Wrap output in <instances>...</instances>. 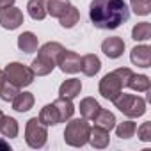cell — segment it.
Segmentation results:
<instances>
[{
    "mask_svg": "<svg viewBox=\"0 0 151 151\" xmlns=\"http://www.w3.org/2000/svg\"><path fill=\"white\" fill-rule=\"evenodd\" d=\"M101 52L109 57V59H119L124 52V41L117 36L114 37H107L101 43Z\"/></svg>",
    "mask_w": 151,
    "mask_h": 151,
    "instance_id": "10",
    "label": "cell"
},
{
    "mask_svg": "<svg viewBox=\"0 0 151 151\" xmlns=\"http://www.w3.org/2000/svg\"><path fill=\"white\" fill-rule=\"evenodd\" d=\"M130 60H132L133 66L149 68V66H151V46H147V45H139V46L132 48V52H130Z\"/></svg>",
    "mask_w": 151,
    "mask_h": 151,
    "instance_id": "9",
    "label": "cell"
},
{
    "mask_svg": "<svg viewBox=\"0 0 151 151\" xmlns=\"http://www.w3.org/2000/svg\"><path fill=\"white\" fill-rule=\"evenodd\" d=\"M93 121H94V126H100L107 132L114 130V126H116V116L110 110H105V109H100V112L94 116Z\"/></svg>",
    "mask_w": 151,
    "mask_h": 151,
    "instance_id": "21",
    "label": "cell"
},
{
    "mask_svg": "<svg viewBox=\"0 0 151 151\" xmlns=\"http://www.w3.org/2000/svg\"><path fill=\"white\" fill-rule=\"evenodd\" d=\"M18 132H20L18 121L14 117L2 116V119H0V133H2L4 137H7V139H16Z\"/></svg>",
    "mask_w": 151,
    "mask_h": 151,
    "instance_id": "19",
    "label": "cell"
},
{
    "mask_svg": "<svg viewBox=\"0 0 151 151\" xmlns=\"http://www.w3.org/2000/svg\"><path fill=\"white\" fill-rule=\"evenodd\" d=\"M114 128H116V135H117L119 139H132V137L135 135L137 124H135L132 119H128V121H123V123L116 124Z\"/></svg>",
    "mask_w": 151,
    "mask_h": 151,
    "instance_id": "29",
    "label": "cell"
},
{
    "mask_svg": "<svg viewBox=\"0 0 151 151\" xmlns=\"http://www.w3.org/2000/svg\"><path fill=\"white\" fill-rule=\"evenodd\" d=\"M151 37V23L140 22L132 29V39L133 41H147Z\"/></svg>",
    "mask_w": 151,
    "mask_h": 151,
    "instance_id": "28",
    "label": "cell"
},
{
    "mask_svg": "<svg viewBox=\"0 0 151 151\" xmlns=\"http://www.w3.org/2000/svg\"><path fill=\"white\" fill-rule=\"evenodd\" d=\"M29 16L36 22H41L46 18V0H29L27 4Z\"/></svg>",
    "mask_w": 151,
    "mask_h": 151,
    "instance_id": "22",
    "label": "cell"
},
{
    "mask_svg": "<svg viewBox=\"0 0 151 151\" xmlns=\"http://www.w3.org/2000/svg\"><path fill=\"white\" fill-rule=\"evenodd\" d=\"M80 62H82V57L77 53V52H73V50H62L59 59H57V66L60 68L62 73H78L80 71Z\"/></svg>",
    "mask_w": 151,
    "mask_h": 151,
    "instance_id": "7",
    "label": "cell"
},
{
    "mask_svg": "<svg viewBox=\"0 0 151 151\" xmlns=\"http://www.w3.org/2000/svg\"><path fill=\"white\" fill-rule=\"evenodd\" d=\"M34 94L32 93H27V91H23V93H18L14 98H13V109L16 110V112H29L32 107H34Z\"/></svg>",
    "mask_w": 151,
    "mask_h": 151,
    "instance_id": "16",
    "label": "cell"
},
{
    "mask_svg": "<svg viewBox=\"0 0 151 151\" xmlns=\"http://www.w3.org/2000/svg\"><path fill=\"white\" fill-rule=\"evenodd\" d=\"M53 105H55V109H57V112H59L60 123H66V121H69V119L73 117V114H75V105H73L71 100L59 96V98L53 101Z\"/></svg>",
    "mask_w": 151,
    "mask_h": 151,
    "instance_id": "15",
    "label": "cell"
},
{
    "mask_svg": "<svg viewBox=\"0 0 151 151\" xmlns=\"http://www.w3.org/2000/svg\"><path fill=\"white\" fill-rule=\"evenodd\" d=\"M4 77L11 84H14L16 87L23 89V87H27V86H30L34 82L36 75L30 69V66H25L22 62H9L6 66V69H4Z\"/></svg>",
    "mask_w": 151,
    "mask_h": 151,
    "instance_id": "4",
    "label": "cell"
},
{
    "mask_svg": "<svg viewBox=\"0 0 151 151\" xmlns=\"http://www.w3.org/2000/svg\"><path fill=\"white\" fill-rule=\"evenodd\" d=\"M64 50V46L60 45V43H57V41H48V43H45L41 48H39V55H45V57H48V59H52V60H55L57 62V59H59V55H60V52Z\"/></svg>",
    "mask_w": 151,
    "mask_h": 151,
    "instance_id": "25",
    "label": "cell"
},
{
    "mask_svg": "<svg viewBox=\"0 0 151 151\" xmlns=\"http://www.w3.org/2000/svg\"><path fill=\"white\" fill-rule=\"evenodd\" d=\"M69 7V0H48L46 2V14L52 18H60V14Z\"/></svg>",
    "mask_w": 151,
    "mask_h": 151,
    "instance_id": "26",
    "label": "cell"
},
{
    "mask_svg": "<svg viewBox=\"0 0 151 151\" xmlns=\"http://www.w3.org/2000/svg\"><path fill=\"white\" fill-rule=\"evenodd\" d=\"M20 93V87H16L14 84H11L6 77L0 80V100L4 101H13V98Z\"/></svg>",
    "mask_w": 151,
    "mask_h": 151,
    "instance_id": "27",
    "label": "cell"
},
{
    "mask_svg": "<svg viewBox=\"0 0 151 151\" xmlns=\"http://www.w3.org/2000/svg\"><path fill=\"white\" fill-rule=\"evenodd\" d=\"M2 78H4V71H2V69H0V80H2Z\"/></svg>",
    "mask_w": 151,
    "mask_h": 151,
    "instance_id": "35",
    "label": "cell"
},
{
    "mask_svg": "<svg viewBox=\"0 0 151 151\" xmlns=\"http://www.w3.org/2000/svg\"><path fill=\"white\" fill-rule=\"evenodd\" d=\"M2 116H4V112H2V110H0V119H2Z\"/></svg>",
    "mask_w": 151,
    "mask_h": 151,
    "instance_id": "36",
    "label": "cell"
},
{
    "mask_svg": "<svg viewBox=\"0 0 151 151\" xmlns=\"http://www.w3.org/2000/svg\"><path fill=\"white\" fill-rule=\"evenodd\" d=\"M110 132H107V130H103V128H100V126H93L91 128V132H89V144L93 146V147H96V149H103V147H107L109 146V142H110V135H109Z\"/></svg>",
    "mask_w": 151,
    "mask_h": 151,
    "instance_id": "13",
    "label": "cell"
},
{
    "mask_svg": "<svg viewBox=\"0 0 151 151\" xmlns=\"http://www.w3.org/2000/svg\"><path fill=\"white\" fill-rule=\"evenodd\" d=\"M100 94L105 98V100H114L121 91H123V84H121V80L117 78V75L114 73V71H110V73H107L105 77L100 80Z\"/></svg>",
    "mask_w": 151,
    "mask_h": 151,
    "instance_id": "6",
    "label": "cell"
},
{
    "mask_svg": "<svg viewBox=\"0 0 151 151\" xmlns=\"http://www.w3.org/2000/svg\"><path fill=\"white\" fill-rule=\"evenodd\" d=\"M22 23H23V13L18 7L11 6L0 9V25L6 30H16Z\"/></svg>",
    "mask_w": 151,
    "mask_h": 151,
    "instance_id": "8",
    "label": "cell"
},
{
    "mask_svg": "<svg viewBox=\"0 0 151 151\" xmlns=\"http://www.w3.org/2000/svg\"><path fill=\"white\" fill-rule=\"evenodd\" d=\"M82 91V82L78 78H68L60 84L59 87V96L62 98H68V100H73V98H77Z\"/></svg>",
    "mask_w": 151,
    "mask_h": 151,
    "instance_id": "14",
    "label": "cell"
},
{
    "mask_svg": "<svg viewBox=\"0 0 151 151\" xmlns=\"http://www.w3.org/2000/svg\"><path fill=\"white\" fill-rule=\"evenodd\" d=\"M135 132H137V135H139V139L142 142H151V123L149 121L147 123H142Z\"/></svg>",
    "mask_w": 151,
    "mask_h": 151,
    "instance_id": "31",
    "label": "cell"
},
{
    "mask_svg": "<svg viewBox=\"0 0 151 151\" xmlns=\"http://www.w3.org/2000/svg\"><path fill=\"white\" fill-rule=\"evenodd\" d=\"M114 73L117 75V78L121 80L123 87L128 86V82H130V78H132V75H133V71H132L130 68H117V69H114Z\"/></svg>",
    "mask_w": 151,
    "mask_h": 151,
    "instance_id": "32",
    "label": "cell"
},
{
    "mask_svg": "<svg viewBox=\"0 0 151 151\" xmlns=\"http://www.w3.org/2000/svg\"><path fill=\"white\" fill-rule=\"evenodd\" d=\"M39 46V41H37V36L34 32H23L18 36V48L25 53H34Z\"/></svg>",
    "mask_w": 151,
    "mask_h": 151,
    "instance_id": "17",
    "label": "cell"
},
{
    "mask_svg": "<svg viewBox=\"0 0 151 151\" xmlns=\"http://www.w3.org/2000/svg\"><path fill=\"white\" fill-rule=\"evenodd\" d=\"M101 69V60L98 55L94 53H87L82 57V62H80V71L86 75V77H94L98 75Z\"/></svg>",
    "mask_w": 151,
    "mask_h": 151,
    "instance_id": "12",
    "label": "cell"
},
{
    "mask_svg": "<svg viewBox=\"0 0 151 151\" xmlns=\"http://www.w3.org/2000/svg\"><path fill=\"white\" fill-rule=\"evenodd\" d=\"M78 20H80V13H78L77 7L71 6V4H69V7H68V9L60 14V18H59L60 27H64V29H73L75 25L78 23Z\"/></svg>",
    "mask_w": 151,
    "mask_h": 151,
    "instance_id": "23",
    "label": "cell"
},
{
    "mask_svg": "<svg viewBox=\"0 0 151 151\" xmlns=\"http://www.w3.org/2000/svg\"><path fill=\"white\" fill-rule=\"evenodd\" d=\"M80 116L84 117V119H87V121H93L94 119V116L100 112V103L94 100V98H84L82 101H80Z\"/></svg>",
    "mask_w": 151,
    "mask_h": 151,
    "instance_id": "20",
    "label": "cell"
},
{
    "mask_svg": "<svg viewBox=\"0 0 151 151\" xmlns=\"http://www.w3.org/2000/svg\"><path fill=\"white\" fill-rule=\"evenodd\" d=\"M0 151H11V146L4 140V137H0Z\"/></svg>",
    "mask_w": 151,
    "mask_h": 151,
    "instance_id": "34",
    "label": "cell"
},
{
    "mask_svg": "<svg viewBox=\"0 0 151 151\" xmlns=\"http://www.w3.org/2000/svg\"><path fill=\"white\" fill-rule=\"evenodd\" d=\"M130 9L124 0H93L89 6V20L96 29L114 30L126 23Z\"/></svg>",
    "mask_w": 151,
    "mask_h": 151,
    "instance_id": "1",
    "label": "cell"
},
{
    "mask_svg": "<svg viewBox=\"0 0 151 151\" xmlns=\"http://www.w3.org/2000/svg\"><path fill=\"white\" fill-rule=\"evenodd\" d=\"M130 7L137 16H147L151 13V0H130Z\"/></svg>",
    "mask_w": 151,
    "mask_h": 151,
    "instance_id": "30",
    "label": "cell"
},
{
    "mask_svg": "<svg viewBox=\"0 0 151 151\" xmlns=\"http://www.w3.org/2000/svg\"><path fill=\"white\" fill-rule=\"evenodd\" d=\"M126 87H130L132 91H137V93H147L151 87V80L147 75H135L133 73Z\"/></svg>",
    "mask_w": 151,
    "mask_h": 151,
    "instance_id": "24",
    "label": "cell"
},
{
    "mask_svg": "<svg viewBox=\"0 0 151 151\" xmlns=\"http://www.w3.org/2000/svg\"><path fill=\"white\" fill-rule=\"evenodd\" d=\"M37 119H39L45 126H57V124L60 123V119H59V112H57V109H55L53 103L45 105V107L41 109Z\"/></svg>",
    "mask_w": 151,
    "mask_h": 151,
    "instance_id": "18",
    "label": "cell"
},
{
    "mask_svg": "<svg viewBox=\"0 0 151 151\" xmlns=\"http://www.w3.org/2000/svg\"><path fill=\"white\" fill-rule=\"evenodd\" d=\"M55 66H57L55 60H52V59H48V57L37 53V57H36V59L32 60V64H30V69L34 71V75H37V77H46V75H50V73L55 69Z\"/></svg>",
    "mask_w": 151,
    "mask_h": 151,
    "instance_id": "11",
    "label": "cell"
},
{
    "mask_svg": "<svg viewBox=\"0 0 151 151\" xmlns=\"http://www.w3.org/2000/svg\"><path fill=\"white\" fill-rule=\"evenodd\" d=\"M112 103L116 105V109L121 114H124L130 119H135V117H140L146 114V100L137 96V94H126L121 91L112 100Z\"/></svg>",
    "mask_w": 151,
    "mask_h": 151,
    "instance_id": "2",
    "label": "cell"
},
{
    "mask_svg": "<svg viewBox=\"0 0 151 151\" xmlns=\"http://www.w3.org/2000/svg\"><path fill=\"white\" fill-rule=\"evenodd\" d=\"M48 126H45L37 117H30L25 124V142L32 149H39L48 140Z\"/></svg>",
    "mask_w": 151,
    "mask_h": 151,
    "instance_id": "5",
    "label": "cell"
},
{
    "mask_svg": "<svg viewBox=\"0 0 151 151\" xmlns=\"http://www.w3.org/2000/svg\"><path fill=\"white\" fill-rule=\"evenodd\" d=\"M89 132L91 124L87 123V119H71L64 130V142L71 147H82L89 140Z\"/></svg>",
    "mask_w": 151,
    "mask_h": 151,
    "instance_id": "3",
    "label": "cell"
},
{
    "mask_svg": "<svg viewBox=\"0 0 151 151\" xmlns=\"http://www.w3.org/2000/svg\"><path fill=\"white\" fill-rule=\"evenodd\" d=\"M16 0H0V9H4V7H11L14 6Z\"/></svg>",
    "mask_w": 151,
    "mask_h": 151,
    "instance_id": "33",
    "label": "cell"
}]
</instances>
